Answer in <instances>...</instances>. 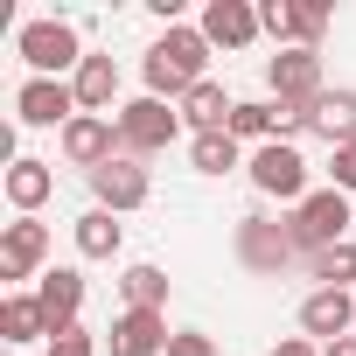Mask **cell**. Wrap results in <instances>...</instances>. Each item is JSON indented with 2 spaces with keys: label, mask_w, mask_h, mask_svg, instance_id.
Returning a JSON list of instances; mask_svg holds the SVG:
<instances>
[{
  "label": "cell",
  "mask_w": 356,
  "mask_h": 356,
  "mask_svg": "<svg viewBox=\"0 0 356 356\" xmlns=\"http://www.w3.org/2000/svg\"><path fill=\"white\" fill-rule=\"evenodd\" d=\"M321 356H356V335H342V342H328Z\"/></svg>",
  "instance_id": "obj_31"
},
{
  "label": "cell",
  "mask_w": 356,
  "mask_h": 356,
  "mask_svg": "<svg viewBox=\"0 0 356 356\" xmlns=\"http://www.w3.org/2000/svg\"><path fill=\"white\" fill-rule=\"evenodd\" d=\"M293 245L300 252H328V245H342V231H349V196L342 189H314L300 210H293Z\"/></svg>",
  "instance_id": "obj_2"
},
{
  "label": "cell",
  "mask_w": 356,
  "mask_h": 356,
  "mask_svg": "<svg viewBox=\"0 0 356 356\" xmlns=\"http://www.w3.org/2000/svg\"><path fill=\"white\" fill-rule=\"evenodd\" d=\"M252 189H259V196H280V203H307V196H300V189H307L300 147H286V140L259 147V154H252Z\"/></svg>",
  "instance_id": "obj_3"
},
{
  "label": "cell",
  "mask_w": 356,
  "mask_h": 356,
  "mask_svg": "<svg viewBox=\"0 0 356 356\" xmlns=\"http://www.w3.org/2000/svg\"><path fill=\"white\" fill-rule=\"evenodd\" d=\"M203 63H210V42L203 29H168L154 49H147V98H189L203 84Z\"/></svg>",
  "instance_id": "obj_1"
},
{
  "label": "cell",
  "mask_w": 356,
  "mask_h": 356,
  "mask_svg": "<svg viewBox=\"0 0 356 356\" xmlns=\"http://www.w3.org/2000/svg\"><path fill=\"white\" fill-rule=\"evenodd\" d=\"M273 356H314V349H307V342H280Z\"/></svg>",
  "instance_id": "obj_32"
},
{
  "label": "cell",
  "mask_w": 356,
  "mask_h": 356,
  "mask_svg": "<svg viewBox=\"0 0 356 356\" xmlns=\"http://www.w3.org/2000/svg\"><path fill=\"white\" fill-rule=\"evenodd\" d=\"M266 77H273V98H280V105L314 112V98H321V56H314V49H280V56L266 63Z\"/></svg>",
  "instance_id": "obj_4"
},
{
  "label": "cell",
  "mask_w": 356,
  "mask_h": 356,
  "mask_svg": "<svg viewBox=\"0 0 356 356\" xmlns=\"http://www.w3.org/2000/svg\"><path fill=\"white\" fill-rule=\"evenodd\" d=\"M0 335L8 342H35V335H49V321H42V307L29 293H15V300H0Z\"/></svg>",
  "instance_id": "obj_20"
},
{
  "label": "cell",
  "mask_w": 356,
  "mask_h": 356,
  "mask_svg": "<svg viewBox=\"0 0 356 356\" xmlns=\"http://www.w3.org/2000/svg\"><path fill=\"white\" fill-rule=\"evenodd\" d=\"M49 189H56L49 161H15V168H8V196H15V210H35V203H49Z\"/></svg>",
  "instance_id": "obj_19"
},
{
  "label": "cell",
  "mask_w": 356,
  "mask_h": 356,
  "mask_svg": "<svg viewBox=\"0 0 356 356\" xmlns=\"http://www.w3.org/2000/svg\"><path fill=\"white\" fill-rule=\"evenodd\" d=\"M293 252H300V245H293L286 224H266V217H245V224H238V259H245L252 273H286Z\"/></svg>",
  "instance_id": "obj_6"
},
{
  "label": "cell",
  "mask_w": 356,
  "mask_h": 356,
  "mask_svg": "<svg viewBox=\"0 0 356 356\" xmlns=\"http://www.w3.org/2000/svg\"><path fill=\"white\" fill-rule=\"evenodd\" d=\"M321 29H328V8H300V49H314Z\"/></svg>",
  "instance_id": "obj_29"
},
{
  "label": "cell",
  "mask_w": 356,
  "mask_h": 356,
  "mask_svg": "<svg viewBox=\"0 0 356 356\" xmlns=\"http://www.w3.org/2000/svg\"><path fill=\"white\" fill-rule=\"evenodd\" d=\"M35 307H42V321H49V335H63V328H77V307H84V273H70V266H56V273H42V286H35Z\"/></svg>",
  "instance_id": "obj_11"
},
{
  "label": "cell",
  "mask_w": 356,
  "mask_h": 356,
  "mask_svg": "<svg viewBox=\"0 0 356 356\" xmlns=\"http://www.w3.org/2000/svg\"><path fill=\"white\" fill-rule=\"evenodd\" d=\"M119 286H126V300H133V307H147V314H161V307H168V273H161V266H133Z\"/></svg>",
  "instance_id": "obj_22"
},
{
  "label": "cell",
  "mask_w": 356,
  "mask_h": 356,
  "mask_svg": "<svg viewBox=\"0 0 356 356\" xmlns=\"http://www.w3.org/2000/svg\"><path fill=\"white\" fill-rule=\"evenodd\" d=\"M314 133L328 147H356V91H321L314 98Z\"/></svg>",
  "instance_id": "obj_16"
},
{
  "label": "cell",
  "mask_w": 356,
  "mask_h": 356,
  "mask_svg": "<svg viewBox=\"0 0 356 356\" xmlns=\"http://www.w3.org/2000/svg\"><path fill=\"white\" fill-rule=\"evenodd\" d=\"M349 321H356V300H349V293H335V286H321V293H307V300H300V328H307V335H321V342H342V335H349Z\"/></svg>",
  "instance_id": "obj_14"
},
{
  "label": "cell",
  "mask_w": 356,
  "mask_h": 356,
  "mask_svg": "<svg viewBox=\"0 0 356 356\" xmlns=\"http://www.w3.org/2000/svg\"><path fill=\"white\" fill-rule=\"evenodd\" d=\"M224 133H231V140H259V133H280V105H238Z\"/></svg>",
  "instance_id": "obj_25"
},
{
  "label": "cell",
  "mask_w": 356,
  "mask_h": 356,
  "mask_svg": "<svg viewBox=\"0 0 356 356\" xmlns=\"http://www.w3.org/2000/svg\"><path fill=\"white\" fill-rule=\"evenodd\" d=\"M105 335H112V356H168V342H175V335H168V321H161V314H147V307H126Z\"/></svg>",
  "instance_id": "obj_12"
},
{
  "label": "cell",
  "mask_w": 356,
  "mask_h": 356,
  "mask_svg": "<svg viewBox=\"0 0 356 356\" xmlns=\"http://www.w3.org/2000/svg\"><path fill=\"white\" fill-rule=\"evenodd\" d=\"M112 147H119V126H112V119H98V112H77V119L63 126V154H70L77 168H91V175L112 161Z\"/></svg>",
  "instance_id": "obj_10"
},
{
  "label": "cell",
  "mask_w": 356,
  "mask_h": 356,
  "mask_svg": "<svg viewBox=\"0 0 356 356\" xmlns=\"http://www.w3.org/2000/svg\"><path fill=\"white\" fill-rule=\"evenodd\" d=\"M91 196H98V210H140V203H147V168H140L133 154H112V161L91 175Z\"/></svg>",
  "instance_id": "obj_8"
},
{
  "label": "cell",
  "mask_w": 356,
  "mask_h": 356,
  "mask_svg": "<svg viewBox=\"0 0 356 356\" xmlns=\"http://www.w3.org/2000/svg\"><path fill=\"white\" fill-rule=\"evenodd\" d=\"M335 189H342V196L356 189V147H335Z\"/></svg>",
  "instance_id": "obj_30"
},
{
  "label": "cell",
  "mask_w": 356,
  "mask_h": 356,
  "mask_svg": "<svg viewBox=\"0 0 356 356\" xmlns=\"http://www.w3.org/2000/svg\"><path fill=\"white\" fill-rule=\"evenodd\" d=\"M259 35V15L245 8V0H210V15H203V42H224V49H245Z\"/></svg>",
  "instance_id": "obj_15"
},
{
  "label": "cell",
  "mask_w": 356,
  "mask_h": 356,
  "mask_svg": "<svg viewBox=\"0 0 356 356\" xmlns=\"http://www.w3.org/2000/svg\"><path fill=\"white\" fill-rule=\"evenodd\" d=\"M49 356H91V335L84 328H63V335H49Z\"/></svg>",
  "instance_id": "obj_27"
},
{
  "label": "cell",
  "mask_w": 356,
  "mask_h": 356,
  "mask_svg": "<svg viewBox=\"0 0 356 356\" xmlns=\"http://www.w3.org/2000/svg\"><path fill=\"white\" fill-rule=\"evenodd\" d=\"M22 63L42 70V77L84 63V56H77V29H70V22H29V29H22Z\"/></svg>",
  "instance_id": "obj_7"
},
{
  "label": "cell",
  "mask_w": 356,
  "mask_h": 356,
  "mask_svg": "<svg viewBox=\"0 0 356 356\" xmlns=\"http://www.w3.org/2000/svg\"><path fill=\"white\" fill-rule=\"evenodd\" d=\"M231 112H238V105H231V98H224V84H210V77L182 98V119H189L196 133H224V126H231Z\"/></svg>",
  "instance_id": "obj_17"
},
{
  "label": "cell",
  "mask_w": 356,
  "mask_h": 356,
  "mask_svg": "<svg viewBox=\"0 0 356 356\" xmlns=\"http://www.w3.org/2000/svg\"><path fill=\"white\" fill-rule=\"evenodd\" d=\"M42 252H49V231H42L35 217L8 224V238H0V280H29V273L42 266Z\"/></svg>",
  "instance_id": "obj_13"
},
{
  "label": "cell",
  "mask_w": 356,
  "mask_h": 356,
  "mask_svg": "<svg viewBox=\"0 0 356 356\" xmlns=\"http://www.w3.org/2000/svg\"><path fill=\"white\" fill-rule=\"evenodd\" d=\"M314 280H321V286H335V293H342V286H349V280H356V245H349V238H342V245H328V252H314Z\"/></svg>",
  "instance_id": "obj_24"
},
{
  "label": "cell",
  "mask_w": 356,
  "mask_h": 356,
  "mask_svg": "<svg viewBox=\"0 0 356 356\" xmlns=\"http://www.w3.org/2000/svg\"><path fill=\"white\" fill-rule=\"evenodd\" d=\"M189 154H196L203 175H231V168H238V140H231V133H196Z\"/></svg>",
  "instance_id": "obj_23"
},
{
  "label": "cell",
  "mask_w": 356,
  "mask_h": 356,
  "mask_svg": "<svg viewBox=\"0 0 356 356\" xmlns=\"http://www.w3.org/2000/svg\"><path fill=\"white\" fill-rule=\"evenodd\" d=\"M168 356H217V342L189 328V335H175V342H168Z\"/></svg>",
  "instance_id": "obj_28"
},
{
  "label": "cell",
  "mask_w": 356,
  "mask_h": 356,
  "mask_svg": "<svg viewBox=\"0 0 356 356\" xmlns=\"http://www.w3.org/2000/svg\"><path fill=\"white\" fill-rule=\"evenodd\" d=\"M15 105H22V126H56V119L70 126V119H77V84H56V77H29Z\"/></svg>",
  "instance_id": "obj_9"
},
{
  "label": "cell",
  "mask_w": 356,
  "mask_h": 356,
  "mask_svg": "<svg viewBox=\"0 0 356 356\" xmlns=\"http://www.w3.org/2000/svg\"><path fill=\"white\" fill-rule=\"evenodd\" d=\"M259 29L286 42V35H300V8H286V0H266V8H259Z\"/></svg>",
  "instance_id": "obj_26"
},
{
  "label": "cell",
  "mask_w": 356,
  "mask_h": 356,
  "mask_svg": "<svg viewBox=\"0 0 356 356\" xmlns=\"http://www.w3.org/2000/svg\"><path fill=\"white\" fill-rule=\"evenodd\" d=\"M175 126H182V119H175L161 98H133V105L119 112V147H126V154H161V147L175 140Z\"/></svg>",
  "instance_id": "obj_5"
},
{
  "label": "cell",
  "mask_w": 356,
  "mask_h": 356,
  "mask_svg": "<svg viewBox=\"0 0 356 356\" xmlns=\"http://www.w3.org/2000/svg\"><path fill=\"white\" fill-rule=\"evenodd\" d=\"M112 91H119V63L112 56H84L77 63V105L98 112V105H112Z\"/></svg>",
  "instance_id": "obj_18"
},
{
  "label": "cell",
  "mask_w": 356,
  "mask_h": 356,
  "mask_svg": "<svg viewBox=\"0 0 356 356\" xmlns=\"http://www.w3.org/2000/svg\"><path fill=\"white\" fill-rule=\"evenodd\" d=\"M77 252H84V259H112V252H119L112 210H84V217H77Z\"/></svg>",
  "instance_id": "obj_21"
}]
</instances>
